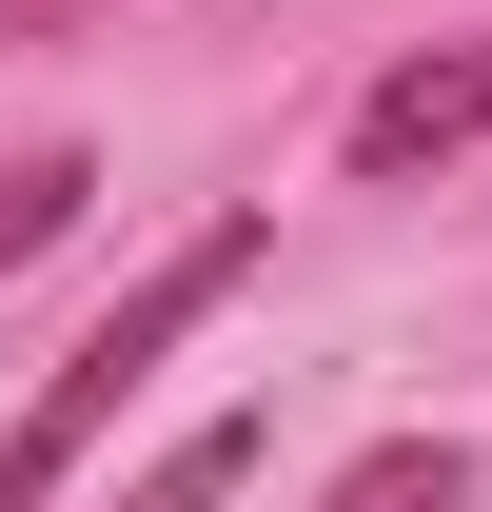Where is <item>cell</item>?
<instances>
[{"mask_svg":"<svg viewBox=\"0 0 492 512\" xmlns=\"http://www.w3.org/2000/svg\"><path fill=\"white\" fill-rule=\"evenodd\" d=\"M256 256H276V217H197V237L158 256V276H138L119 316H99V335L60 355V375H40L20 414H0V512H60V473H79V453H99V434L138 414V375H158V355H178V335L217 316V296H237Z\"/></svg>","mask_w":492,"mask_h":512,"instance_id":"cell-1","label":"cell"},{"mask_svg":"<svg viewBox=\"0 0 492 512\" xmlns=\"http://www.w3.org/2000/svg\"><path fill=\"white\" fill-rule=\"evenodd\" d=\"M237 473H256V434L217 414V434H178V453H158V473H138L119 512H237Z\"/></svg>","mask_w":492,"mask_h":512,"instance_id":"cell-4","label":"cell"},{"mask_svg":"<svg viewBox=\"0 0 492 512\" xmlns=\"http://www.w3.org/2000/svg\"><path fill=\"white\" fill-rule=\"evenodd\" d=\"M315 512H473V453H453V434H394V453H355Z\"/></svg>","mask_w":492,"mask_h":512,"instance_id":"cell-3","label":"cell"},{"mask_svg":"<svg viewBox=\"0 0 492 512\" xmlns=\"http://www.w3.org/2000/svg\"><path fill=\"white\" fill-rule=\"evenodd\" d=\"M492 138V40H414V60L355 99V178H433Z\"/></svg>","mask_w":492,"mask_h":512,"instance_id":"cell-2","label":"cell"},{"mask_svg":"<svg viewBox=\"0 0 492 512\" xmlns=\"http://www.w3.org/2000/svg\"><path fill=\"white\" fill-rule=\"evenodd\" d=\"M60 217H79V158H60V138H40V158H0V276L60 237Z\"/></svg>","mask_w":492,"mask_h":512,"instance_id":"cell-5","label":"cell"}]
</instances>
